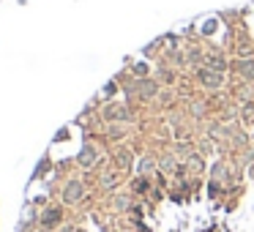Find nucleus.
<instances>
[{"mask_svg": "<svg viewBox=\"0 0 254 232\" xmlns=\"http://www.w3.org/2000/svg\"><path fill=\"white\" fill-rule=\"evenodd\" d=\"M41 232H50V230H41Z\"/></svg>", "mask_w": 254, "mask_h": 232, "instance_id": "nucleus-7", "label": "nucleus"}, {"mask_svg": "<svg viewBox=\"0 0 254 232\" xmlns=\"http://www.w3.org/2000/svg\"><path fill=\"white\" fill-rule=\"evenodd\" d=\"M82 194H85V188H82V183L79 180H68L66 183V188H63V202H79L82 199Z\"/></svg>", "mask_w": 254, "mask_h": 232, "instance_id": "nucleus-1", "label": "nucleus"}, {"mask_svg": "<svg viewBox=\"0 0 254 232\" xmlns=\"http://www.w3.org/2000/svg\"><path fill=\"white\" fill-rule=\"evenodd\" d=\"M61 208H50V210H44V216H41V224H44V230H52V227H58L61 224Z\"/></svg>", "mask_w": 254, "mask_h": 232, "instance_id": "nucleus-2", "label": "nucleus"}, {"mask_svg": "<svg viewBox=\"0 0 254 232\" xmlns=\"http://www.w3.org/2000/svg\"><path fill=\"white\" fill-rule=\"evenodd\" d=\"M208 63H210V66H213V68H216V71H219V74H221V71H224V68H227V63L221 60V58H208Z\"/></svg>", "mask_w": 254, "mask_h": 232, "instance_id": "nucleus-6", "label": "nucleus"}, {"mask_svg": "<svg viewBox=\"0 0 254 232\" xmlns=\"http://www.w3.org/2000/svg\"><path fill=\"white\" fill-rule=\"evenodd\" d=\"M238 71H241V77L254 79V60H241L238 63Z\"/></svg>", "mask_w": 254, "mask_h": 232, "instance_id": "nucleus-4", "label": "nucleus"}, {"mask_svg": "<svg viewBox=\"0 0 254 232\" xmlns=\"http://www.w3.org/2000/svg\"><path fill=\"white\" fill-rule=\"evenodd\" d=\"M199 79H202L205 85H210V88H216V85L221 82V74H219V71H216V74H210V71H202V74H199Z\"/></svg>", "mask_w": 254, "mask_h": 232, "instance_id": "nucleus-5", "label": "nucleus"}, {"mask_svg": "<svg viewBox=\"0 0 254 232\" xmlns=\"http://www.w3.org/2000/svg\"><path fill=\"white\" fill-rule=\"evenodd\" d=\"M96 156H99V153H96V148H85L82 153H79V164H82V167H90V164L96 161Z\"/></svg>", "mask_w": 254, "mask_h": 232, "instance_id": "nucleus-3", "label": "nucleus"}]
</instances>
